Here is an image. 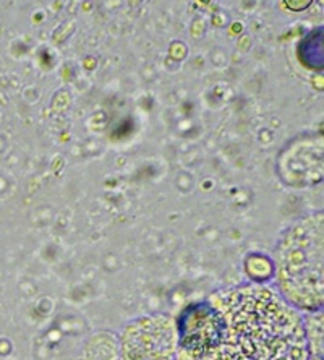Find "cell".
<instances>
[{
	"mask_svg": "<svg viewBox=\"0 0 324 360\" xmlns=\"http://www.w3.org/2000/svg\"><path fill=\"white\" fill-rule=\"evenodd\" d=\"M175 360H308L305 323L266 285L212 294L177 325Z\"/></svg>",
	"mask_w": 324,
	"mask_h": 360,
	"instance_id": "1",
	"label": "cell"
},
{
	"mask_svg": "<svg viewBox=\"0 0 324 360\" xmlns=\"http://www.w3.org/2000/svg\"><path fill=\"white\" fill-rule=\"evenodd\" d=\"M276 276L292 309L318 311L323 307V216L295 224L276 250Z\"/></svg>",
	"mask_w": 324,
	"mask_h": 360,
	"instance_id": "2",
	"label": "cell"
},
{
	"mask_svg": "<svg viewBox=\"0 0 324 360\" xmlns=\"http://www.w3.org/2000/svg\"><path fill=\"white\" fill-rule=\"evenodd\" d=\"M177 323L162 315L131 321L120 338L122 360H175Z\"/></svg>",
	"mask_w": 324,
	"mask_h": 360,
	"instance_id": "3",
	"label": "cell"
},
{
	"mask_svg": "<svg viewBox=\"0 0 324 360\" xmlns=\"http://www.w3.org/2000/svg\"><path fill=\"white\" fill-rule=\"evenodd\" d=\"M308 360H323V315L315 314L305 325Z\"/></svg>",
	"mask_w": 324,
	"mask_h": 360,
	"instance_id": "4",
	"label": "cell"
}]
</instances>
